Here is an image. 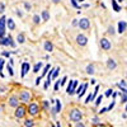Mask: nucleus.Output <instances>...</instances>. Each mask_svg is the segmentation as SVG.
<instances>
[{
	"mask_svg": "<svg viewBox=\"0 0 127 127\" xmlns=\"http://www.w3.org/2000/svg\"><path fill=\"white\" fill-rule=\"evenodd\" d=\"M69 118L72 121V122H80L81 118H83V112L78 108H74L70 111V114H69Z\"/></svg>",
	"mask_w": 127,
	"mask_h": 127,
	"instance_id": "1",
	"label": "nucleus"
},
{
	"mask_svg": "<svg viewBox=\"0 0 127 127\" xmlns=\"http://www.w3.org/2000/svg\"><path fill=\"white\" fill-rule=\"evenodd\" d=\"M26 113H27V109H26L24 105H18V107L15 108L14 116H15V117H17L18 120H20V118H24Z\"/></svg>",
	"mask_w": 127,
	"mask_h": 127,
	"instance_id": "2",
	"label": "nucleus"
},
{
	"mask_svg": "<svg viewBox=\"0 0 127 127\" xmlns=\"http://www.w3.org/2000/svg\"><path fill=\"white\" fill-rule=\"evenodd\" d=\"M28 113L31 114V116H37L38 114V112H39V107H38V104L37 103H31L29 105H28Z\"/></svg>",
	"mask_w": 127,
	"mask_h": 127,
	"instance_id": "3",
	"label": "nucleus"
},
{
	"mask_svg": "<svg viewBox=\"0 0 127 127\" xmlns=\"http://www.w3.org/2000/svg\"><path fill=\"white\" fill-rule=\"evenodd\" d=\"M78 26L81 28V29H88L90 27V22L88 18H81L79 22H78Z\"/></svg>",
	"mask_w": 127,
	"mask_h": 127,
	"instance_id": "4",
	"label": "nucleus"
},
{
	"mask_svg": "<svg viewBox=\"0 0 127 127\" xmlns=\"http://www.w3.org/2000/svg\"><path fill=\"white\" fill-rule=\"evenodd\" d=\"M18 99H19L20 102H29V99H31V93L27 92V90L20 92V95L18 97Z\"/></svg>",
	"mask_w": 127,
	"mask_h": 127,
	"instance_id": "5",
	"label": "nucleus"
},
{
	"mask_svg": "<svg viewBox=\"0 0 127 127\" xmlns=\"http://www.w3.org/2000/svg\"><path fill=\"white\" fill-rule=\"evenodd\" d=\"M100 46H102V48L103 50H111V47H112V43H111V41L108 39V38H102L100 39Z\"/></svg>",
	"mask_w": 127,
	"mask_h": 127,
	"instance_id": "6",
	"label": "nucleus"
},
{
	"mask_svg": "<svg viewBox=\"0 0 127 127\" xmlns=\"http://www.w3.org/2000/svg\"><path fill=\"white\" fill-rule=\"evenodd\" d=\"M76 43H78L79 46H85V45L88 43V38L84 36V34H78V37H76Z\"/></svg>",
	"mask_w": 127,
	"mask_h": 127,
	"instance_id": "7",
	"label": "nucleus"
},
{
	"mask_svg": "<svg viewBox=\"0 0 127 127\" xmlns=\"http://www.w3.org/2000/svg\"><path fill=\"white\" fill-rule=\"evenodd\" d=\"M9 105L10 107H14V108H17L18 105H19V99H18V97L17 95H12V97L9 98Z\"/></svg>",
	"mask_w": 127,
	"mask_h": 127,
	"instance_id": "8",
	"label": "nucleus"
},
{
	"mask_svg": "<svg viewBox=\"0 0 127 127\" xmlns=\"http://www.w3.org/2000/svg\"><path fill=\"white\" fill-rule=\"evenodd\" d=\"M29 69H31L29 64H28V62H23V64H22V74H20V76L24 78V76L27 75V72L29 71Z\"/></svg>",
	"mask_w": 127,
	"mask_h": 127,
	"instance_id": "9",
	"label": "nucleus"
},
{
	"mask_svg": "<svg viewBox=\"0 0 127 127\" xmlns=\"http://www.w3.org/2000/svg\"><path fill=\"white\" fill-rule=\"evenodd\" d=\"M107 67H108L109 70H114L116 67H117V62H116V60L108 59V60H107Z\"/></svg>",
	"mask_w": 127,
	"mask_h": 127,
	"instance_id": "10",
	"label": "nucleus"
},
{
	"mask_svg": "<svg viewBox=\"0 0 127 127\" xmlns=\"http://www.w3.org/2000/svg\"><path fill=\"white\" fill-rule=\"evenodd\" d=\"M43 47H45V50H46L47 52H52V51H54V45H52L50 41H45Z\"/></svg>",
	"mask_w": 127,
	"mask_h": 127,
	"instance_id": "11",
	"label": "nucleus"
},
{
	"mask_svg": "<svg viewBox=\"0 0 127 127\" xmlns=\"http://www.w3.org/2000/svg\"><path fill=\"white\" fill-rule=\"evenodd\" d=\"M126 20H121V22H118V32L120 33H123V32L126 31Z\"/></svg>",
	"mask_w": 127,
	"mask_h": 127,
	"instance_id": "12",
	"label": "nucleus"
},
{
	"mask_svg": "<svg viewBox=\"0 0 127 127\" xmlns=\"http://www.w3.org/2000/svg\"><path fill=\"white\" fill-rule=\"evenodd\" d=\"M6 26H8V28L10 29V31H13L14 28H15V23H14V20L12 19V18H9V19H6V23H5Z\"/></svg>",
	"mask_w": 127,
	"mask_h": 127,
	"instance_id": "13",
	"label": "nucleus"
},
{
	"mask_svg": "<svg viewBox=\"0 0 127 127\" xmlns=\"http://www.w3.org/2000/svg\"><path fill=\"white\" fill-rule=\"evenodd\" d=\"M95 72V69H94V65H88L87 66V74H89V75H93V74Z\"/></svg>",
	"mask_w": 127,
	"mask_h": 127,
	"instance_id": "14",
	"label": "nucleus"
},
{
	"mask_svg": "<svg viewBox=\"0 0 127 127\" xmlns=\"http://www.w3.org/2000/svg\"><path fill=\"white\" fill-rule=\"evenodd\" d=\"M118 87L122 89V93H126L127 92V89H126V80H121L118 83Z\"/></svg>",
	"mask_w": 127,
	"mask_h": 127,
	"instance_id": "15",
	"label": "nucleus"
},
{
	"mask_svg": "<svg viewBox=\"0 0 127 127\" xmlns=\"http://www.w3.org/2000/svg\"><path fill=\"white\" fill-rule=\"evenodd\" d=\"M24 127H34V121L33 120H26L24 121Z\"/></svg>",
	"mask_w": 127,
	"mask_h": 127,
	"instance_id": "16",
	"label": "nucleus"
},
{
	"mask_svg": "<svg viewBox=\"0 0 127 127\" xmlns=\"http://www.w3.org/2000/svg\"><path fill=\"white\" fill-rule=\"evenodd\" d=\"M5 23H6V18L1 17L0 18V29H4L5 31Z\"/></svg>",
	"mask_w": 127,
	"mask_h": 127,
	"instance_id": "17",
	"label": "nucleus"
},
{
	"mask_svg": "<svg viewBox=\"0 0 127 127\" xmlns=\"http://www.w3.org/2000/svg\"><path fill=\"white\" fill-rule=\"evenodd\" d=\"M17 41H18V43H24V41H26V37L23 33H19L18 37H17Z\"/></svg>",
	"mask_w": 127,
	"mask_h": 127,
	"instance_id": "18",
	"label": "nucleus"
},
{
	"mask_svg": "<svg viewBox=\"0 0 127 127\" xmlns=\"http://www.w3.org/2000/svg\"><path fill=\"white\" fill-rule=\"evenodd\" d=\"M41 17H42V19H43V20H48L50 19V14H48L47 10H43L42 14H41Z\"/></svg>",
	"mask_w": 127,
	"mask_h": 127,
	"instance_id": "19",
	"label": "nucleus"
},
{
	"mask_svg": "<svg viewBox=\"0 0 127 127\" xmlns=\"http://www.w3.org/2000/svg\"><path fill=\"white\" fill-rule=\"evenodd\" d=\"M0 45H1V46H9L8 37H6V38H4V37H1V38H0Z\"/></svg>",
	"mask_w": 127,
	"mask_h": 127,
	"instance_id": "20",
	"label": "nucleus"
},
{
	"mask_svg": "<svg viewBox=\"0 0 127 127\" xmlns=\"http://www.w3.org/2000/svg\"><path fill=\"white\" fill-rule=\"evenodd\" d=\"M41 67H42V62H37L36 65H34V67H33V72H36V74H37V72L39 71V69H41Z\"/></svg>",
	"mask_w": 127,
	"mask_h": 127,
	"instance_id": "21",
	"label": "nucleus"
},
{
	"mask_svg": "<svg viewBox=\"0 0 127 127\" xmlns=\"http://www.w3.org/2000/svg\"><path fill=\"white\" fill-rule=\"evenodd\" d=\"M55 103H56V113H59L60 111H61V102H60V99H56L55 100Z\"/></svg>",
	"mask_w": 127,
	"mask_h": 127,
	"instance_id": "22",
	"label": "nucleus"
},
{
	"mask_svg": "<svg viewBox=\"0 0 127 127\" xmlns=\"http://www.w3.org/2000/svg\"><path fill=\"white\" fill-rule=\"evenodd\" d=\"M50 69H51V65H46V66H45V69H43V71H42V75H41V79H42V78H43V76L46 75V74L48 72V70H50Z\"/></svg>",
	"mask_w": 127,
	"mask_h": 127,
	"instance_id": "23",
	"label": "nucleus"
},
{
	"mask_svg": "<svg viewBox=\"0 0 127 127\" xmlns=\"http://www.w3.org/2000/svg\"><path fill=\"white\" fill-rule=\"evenodd\" d=\"M112 5H113V8H114L116 12H120V10H121V8L118 6V4L116 3V0H112Z\"/></svg>",
	"mask_w": 127,
	"mask_h": 127,
	"instance_id": "24",
	"label": "nucleus"
},
{
	"mask_svg": "<svg viewBox=\"0 0 127 127\" xmlns=\"http://www.w3.org/2000/svg\"><path fill=\"white\" fill-rule=\"evenodd\" d=\"M59 71H60V69H59V67H56L54 71H52V76H51V79H55V78L59 75Z\"/></svg>",
	"mask_w": 127,
	"mask_h": 127,
	"instance_id": "25",
	"label": "nucleus"
},
{
	"mask_svg": "<svg viewBox=\"0 0 127 127\" xmlns=\"http://www.w3.org/2000/svg\"><path fill=\"white\" fill-rule=\"evenodd\" d=\"M33 22H34V24H39V22H41V17L36 14V15L33 17Z\"/></svg>",
	"mask_w": 127,
	"mask_h": 127,
	"instance_id": "26",
	"label": "nucleus"
},
{
	"mask_svg": "<svg viewBox=\"0 0 127 127\" xmlns=\"http://www.w3.org/2000/svg\"><path fill=\"white\" fill-rule=\"evenodd\" d=\"M8 42H9V45L12 46V47H15V42L13 41V38H12V36H9L8 37Z\"/></svg>",
	"mask_w": 127,
	"mask_h": 127,
	"instance_id": "27",
	"label": "nucleus"
},
{
	"mask_svg": "<svg viewBox=\"0 0 127 127\" xmlns=\"http://www.w3.org/2000/svg\"><path fill=\"white\" fill-rule=\"evenodd\" d=\"M92 123H94V126H95V125H98V123H100V122H99V118L97 117V116L92 118Z\"/></svg>",
	"mask_w": 127,
	"mask_h": 127,
	"instance_id": "28",
	"label": "nucleus"
},
{
	"mask_svg": "<svg viewBox=\"0 0 127 127\" xmlns=\"http://www.w3.org/2000/svg\"><path fill=\"white\" fill-rule=\"evenodd\" d=\"M121 100H122V103H126V100H127L126 93H121Z\"/></svg>",
	"mask_w": 127,
	"mask_h": 127,
	"instance_id": "29",
	"label": "nucleus"
},
{
	"mask_svg": "<svg viewBox=\"0 0 127 127\" xmlns=\"http://www.w3.org/2000/svg\"><path fill=\"white\" fill-rule=\"evenodd\" d=\"M5 12V4L0 1V13H4Z\"/></svg>",
	"mask_w": 127,
	"mask_h": 127,
	"instance_id": "30",
	"label": "nucleus"
},
{
	"mask_svg": "<svg viewBox=\"0 0 127 127\" xmlns=\"http://www.w3.org/2000/svg\"><path fill=\"white\" fill-rule=\"evenodd\" d=\"M8 71H9V75H10V76H13V75H14V70H13V67L10 66V65L8 66Z\"/></svg>",
	"mask_w": 127,
	"mask_h": 127,
	"instance_id": "31",
	"label": "nucleus"
},
{
	"mask_svg": "<svg viewBox=\"0 0 127 127\" xmlns=\"http://www.w3.org/2000/svg\"><path fill=\"white\" fill-rule=\"evenodd\" d=\"M108 33H109V34H114V33H116V31H114V28H113L112 26L108 27Z\"/></svg>",
	"mask_w": 127,
	"mask_h": 127,
	"instance_id": "32",
	"label": "nucleus"
},
{
	"mask_svg": "<svg viewBox=\"0 0 127 127\" xmlns=\"http://www.w3.org/2000/svg\"><path fill=\"white\" fill-rule=\"evenodd\" d=\"M102 99H103V97H102V95H99V97L97 98V100H95V105H99L100 102H102Z\"/></svg>",
	"mask_w": 127,
	"mask_h": 127,
	"instance_id": "33",
	"label": "nucleus"
},
{
	"mask_svg": "<svg viewBox=\"0 0 127 127\" xmlns=\"http://www.w3.org/2000/svg\"><path fill=\"white\" fill-rule=\"evenodd\" d=\"M4 59H0V72H1V70H3V67H4Z\"/></svg>",
	"mask_w": 127,
	"mask_h": 127,
	"instance_id": "34",
	"label": "nucleus"
},
{
	"mask_svg": "<svg viewBox=\"0 0 127 127\" xmlns=\"http://www.w3.org/2000/svg\"><path fill=\"white\" fill-rule=\"evenodd\" d=\"M90 100H93V95H92V94H89L88 97H87V99H85V103H89Z\"/></svg>",
	"mask_w": 127,
	"mask_h": 127,
	"instance_id": "35",
	"label": "nucleus"
},
{
	"mask_svg": "<svg viewBox=\"0 0 127 127\" xmlns=\"http://www.w3.org/2000/svg\"><path fill=\"white\" fill-rule=\"evenodd\" d=\"M112 93H113V90H112V89H108L107 92H105V97H111Z\"/></svg>",
	"mask_w": 127,
	"mask_h": 127,
	"instance_id": "36",
	"label": "nucleus"
},
{
	"mask_svg": "<svg viewBox=\"0 0 127 127\" xmlns=\"http://www.w3.org/2000/svg\"><path fill=\"white\" fill-rule=\"evenodd\" d=\"M48 107H50L48 102H47V100H43V108H45V109H48Z\"/></svg>",
	"mask_w": 127,
	"mask_h": 127,
	"instance_id": "37",
	"label": "nucleus"
},
{
	"mask_svg": "<svg viewBox=\"0 0 127 127\" xmlns=\"http://www.w3.org/2000/svg\"><path fill=\"white\" fill-rule=\"evenodd\" d=\"M66 80H67V78H66V76H64V78H62V80H60V83H61V85H65V83H66Z\"/></svg>",
	"mask_w": 127,
	"mask_h": 127,
	"instance_id": "38",
	"label": "nucleus"
},
{
	"mask_svg": "<svg viewBox=\"0 0 127 127\" xmlns=\"http://www.w3.org/2000/svg\"><path fill=\"white\" fill-rule=\"evenodd\" d=\"M24 8H26L27 10H31V8H32V6H31V4H29V3H24Z\"/></svg>",
	"mask_w": 127,
	"mask_h": 127,
	"instance_id": "39",
	"label": "nucleus"
},
{
	"mask_svg": "<svg viewBox=\"0 0 127 127\" xmlns=\"http://www.w3.org/2000/svg\"><path fill=\"white\" fill-rule=\"evenodd\" d=\"M113 107H114V102H112V103L109 104V107L107 108V111H112V109H113Z\"/></svg>",
	"mask_w": 127,
	"mask_h": 127,
	"instance_id": "40",
	"label": "nucleus"
},
{
	"mask_svg": "<svg viewBox=\"0 0 127 127\" xmlns=\"http://www.w3.org/2000/svg\"><path fill=\"white\" fill-rule=\"evenodd\" d=\"M75 127H85V125H84L83 122H76V126Z\"/></svg>",
	"mask_w": 127,
	"mask_h": 127,
	"instance_id": "41",
	"label": "nucleus"
},
{
	"mask_svg": "<svg viewBox=\"0 0 127 127\" xmlns=\"http://www.w3.org/2000/svg\"><path fill=\"white\" fill-rule=\"evenodd\" d=\"M71 5L74 8H78V4H76V0H71Z\"/></svg>",
	"mask_w": 127,
	"mask_h": 127,
	"instance_id": "42",
	"label": "nucleus"
},
{
	"mask_svg": "<svg viewBox=\"0 0 127 127\" xmlns=\"http://www.w3.org/2000/svg\"><path fill=\"white\" fill-rule=\"evenodd\" d=\"M48 87H50V80H46L45 81V89H47Z\"/></svg>",
	"mask_w": 127,
	"mask_h": 127,
	"instance_id": "43",
	"label": "nucleus"
},
{
	"mask_svg": "<svg viewBox=\"0 0 127 127\" xmlns=\"http://www.w3.org/2000/svg\"><path fill=\"white\" fill-rule=\"evenodd\" d=\"M15 13H17V15H18V17H20V18L23 17V13H22V12H19L18 9H17V12H15Z\"/></svg>",
	"mask_w": 127,
	"mask_h": 127,
	"instance_id": "44",
	"label": "nucleus"
},
{
	"mask_svg": "<svg viewBox=\"0 0 127 127\" xmlns=\"http://www.w3.org/2000/svg\"><path fill=\"white\" fill-rule=\"evenodd\" d=\"M4 34H5V31L4 29H0V38L4 37Z\"/></svg>",
	"mask_w": 127,
	"mask_h": 127,
	"instance_id": "45",
	"label": "nucleus"
},
{
	"mask_svg": "<svg viewBox=\"0 0 127 127\" xmlns=\"http://www.w3.org/2000/svg\"><path fill=\"white\" fill-rule=\"evenodd\" d=\"M59 85H60V80L56 81V84H55V90H59Z\"/></svg>",
	"mask_w": 127,
	"mask_h": 127,
	"instance_id": "46",
	"label": "nucleus"
},
{
	"mask_svg": "<svg viewBox=\"0 0 127 127\" xmlns=\"http://www.w3.org/2000/svg\"><path fill=\"white\" fill-rule=\"evenodd\" d=\"M3 56H5V57H9V56H10V54H9V52H6V51H4V52H3Z\"/></svg>",
	"mask_w": 127,
	"mask_h": 127,
	"instance_id": "47",
	"label": "nucleus"
},
{
	"mask_svg": "<svg viewBox=\"0 0 127 127\" xmlns=\"http://www.w3.org/2000/svg\"><path fill=\"white\" fill-rule=\"evenodd\" d=\"M104 112H107V108H102L98 113H99V114H102V113H104Z\"/></svg>",
	"mask_w": 127,
	"mask_h": 127,
	"instance_id": "48",
	"label": "nucleus"
},
{
	"mask_svg": "<svg viewBox=\"0 0 127 127\" xmlns=\"http://www.w3.org/2000/svg\"><path fill=\"white\" fill-rule=\"evenodd\" d=\"M94 127H107L105 125H103V123H98V125H95Z\"/></svg>",
	"mask_w": 127,
	"mask_h": 127,
	"instance_id": "49",
	"label": "nucleus"
},
{
	"mask_svg": "<svg viewBox=\"0 0 127 127\" xmlns=\"http://www.w3.org/2000/svg\"><path fill=\"white\" fill-rule=\"evenodd\" d=\"M78 22H79L78 19H74V22H72V26H74V27H75V26H78Z\"/></svg>",
	"mask_w": 127,
	"mask_h": 127,
	"instance_id": "50",
	"label": "nucleus"
},
{
	"mask_svg": "<svg viewBox=\"0 0 127 127\" xmlns=\"http://www.w3.org/2000/svg\"><path fill=\"white\" fill-rule=\"evenodd\" d=\"M39 81H41V76H38V78H37V80H36V85H38Z\"/></svg>",
	"mask_w": 127,
	"mask_h": 127,
	"instance_id": "51",
	"label": "nucleus"
},
{
	"mask_svg": "<svg viewBox=\"0 0 127 127\" xmlns=\"http://www.w3.org/2000/svg\"><path fill=\"white\" fill-rule=\"evenodd\" d=\"M52 1H54L55 4H57V3H60V1H61V0H52Z\"/></svg>",
	"mask_w": 127,
	"mask_h": 127,
	"instance_id": "52",
	"label": "nucleus"
},
{
	"mask_svg": "<svg viewBox=\"0 0 127 127\" xmlns=\"http://www.w3.org/2000/svg\"><path fill=\"white\" fill-rule=\"evenodd\" d=\"M78 1H80V3H83V1H84V0H78Z\"/></svg>",
	"mask_w": 127,
	"mask_h": 127,
	"instance_id": "53",
	"label": "nucleus"
},
{
	"mask_svg": "<svg viewBox=\"0 0 127 127\" xmlns=\"http://www.w3.org/2000/svg\"><path fill=\"white\" fill-rule=\"evenodd\" d=\"M117 1H120V3H122V1H123V0H117Z\"/></svg>",
	"mask_w": 127,
	"mask_h": 127,
	"instance_id": "54",
	"label": "nucleus"
},
{
	"mask_svg": "<svg viewBox=\"0 0 127 127\" xmlns=\"http://www.w3.org/2000/svg\"><path fill=\"white\" fill-rule=\"evenodd\" d=\"M51 127H56V126H55V125H52V126H51Z\"/></svg>",
	"mask_w": 127,
	"mask_h": 127,
	"instance_id": "55",
	"label": "nucleus"
},
{
	"mask_svg": "<svg viewBox=\"0 0 127 127\" xmlns=\"http://www.w3.org/2000/svg\"><path fill=\"white\" fill-rule=\"evenodd\" d=\"M0 111H1V109H0Z\"/></svg>",
	"mask_w": 127,
	"mask_h": 127,
	"instance_id": "56",
	"label": "nucleus"
}]
</instances>
